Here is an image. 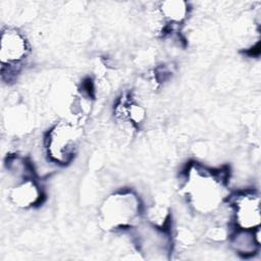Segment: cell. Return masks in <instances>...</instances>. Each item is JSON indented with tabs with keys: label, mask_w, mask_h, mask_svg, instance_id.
Listing matches in <instances>:
<instances>
[{
	"label": "cell",
	"mask_w": 261,
	"mask_h": 261,
	"mask_svg": "<svg viewBox=\"0 0 261 261\" xmlns=\"http://www.w3.org/2000/svg\"><path fill=\"white\" fill-rule=\"evenodd\" d=\"M140 213V199L134 193L126 191L108 196L100 208L101 222L107 229L132 228Z\"/></svg>",
	"instance_id": "2"
},
{
	"label": "cell",
	"mask_w": 261,
	"mask_h": 261,
	"mask_svg": "<svg viewBox=\"0 0 261 261\" xmlns=\"http://www.w3.org/2000/svg\"><path fill=\"white\" fill-rule=\"evenodd\" d=\"M9 201L19 209H30L40 205L44 193L34 177L25 178L13 184L8 193Z\"/></svg>",
	"instance_id": "7"
},
{
	"label": "cell",
	"mask_w": 261,
	"mask_h": 261,
	"mask_svg": "<svg viewBox=\"0 0 261 261\" xmlns=\"http://www.w3.org/2000/svg\"><path fill=\"white\" fill-rule=\"evenodd\" d=\"M159 9L163 19L172 25L180 24L189 14V5L184 1H165Z\"/></svg>",
	"instance_id": "10"
},
{
	"label": "cell",
	"mask_w": 261,
	"mask_h": 261,
	"mask_svg": "<svg viewBox=\"0 0 261 261\" xmlns=\"http://www.w3.org/2000/svg\"><path fill=\"white\" fill-rule=\"evenodd\" d=\"M4 165L8 176L14 180V184L25 178L34 177L35 170L33 164L20 155L13 154L7 156Z\"/></svg>",
	"instance_id": "9"
},
{
	"label": "cell",
	"mask_w": 261,
	"mask_h": 261,
	"mask_svg": "<svg viewBox=\"0 0 261 261\" xmlns=\"http://www.w3.org/2000/svg\"><path fill=\"white\" fill-rule=\"evenodd\" d=\"M134 240L138 251L147 256V258H164L171 249V238L163 226L148 224H139L135 227Z\"/></svg>",
	"instance_id": "5"
},
{
	"label": "cell",
	"mask_w": 261,
	"mask_h": 261,
	"mask_svg": "<svg viewBox=\"0 0 261 261\" xmlns=\"http://www.w3.org/2000/svg\"><path fill=\"white\" fill-rule=\"evenodd\" d=\"M259 231L260 227L255 229L236 228V230L228 236L230 247L241 256L248 257L254 255L260 246Z\"/></svg>",
	"instance_id": "8"
},
{
	"label": "cell",
	"mask_w": 261,
	"mask_h": 261,
	"mask_svg": "<svg viewBox=\"0 0 261 261\" xmlns=\"http://www.w3.org/2000/svg\"><path fill=\"white\" fill-rule=\"evenodd\" d=\"M30 53V43L24 34L15 28L2 30L0 38V60L3 77L10 79Z\"/></svg>",
	"instance_id": "4"
},
{
	"label": "cell",
	"mask_w": 261,
	"mask_h": 261,
	"mask_svg": "<svg viewBox=\"0 0 261 261\" xmlns=\"http://www.w3.org/2000/svg\"><path fill=\"white\" fill-rule=\"evenodd\" d=\"M230 209L236 228L260 227V197L253 191H244L232 196Z\"/></svg>",
	"instance_id": "6"
},
{
	"label": "cell",
	"mask_w": 261,
	"mask_h": 261,
	"mask_svg": "<svg viewBox=\"0 0 261 261\" xmlns=\"http://www.w3.org/2000/svg\"><path fill=\"white\" fill-rule=\"evenodd\" d=\"M81 139V130L71 122L60 121L46 134L44 148L48 159L58 165L68 164L74 157Z\"/></svg>",
	"instance_id": "3"
},
{
	"label": "cell",
	"mask_w": 261,
	"mask_h": 261,
	"mask_svg": "<svg viewBox=\"0 0 261 261\" xmlns=\"http://www.w3.org/2000/svg\"><path fill=\"white\" fill-rule=\"evenodd\" d=\"M225 176L222 170L192 165L186 173L185 193L189 204L201 214L215 212L225 197Z\"/></svg>",
	"instance_id": "1"
}]
</instances>
